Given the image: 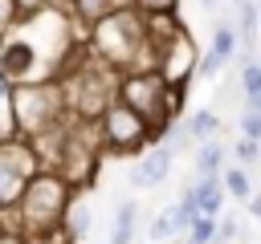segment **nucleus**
Listing matches in <instances>:
<instances>
[{
	"label": "nucleus",
	"instance_id": "26",
	"mask_svg": "<svg viewBox=\"0 0 261 244\" xmlns=\"http://www.w3.org/2000/svg\"><path fill=\"white\" fill-rule=\"evenodd\" d=\"M245 207H249V216H253V220H261V195H249V199H245Z\"/></svg>",
	"mask_w": 261,
	"mask_h": 244
},
{
	"label": "nucleus",
	"instance_id": "1",
	"mask_svg": "<svg viewBox=\"0 0 261 244\" xmlns=\"http://www.w3.org/2000/svg\"><path fill=\"white\" fill-rule=\"evenodd\" d=\"M73 183L53 167V171H37L29 179V187L16 199V228L20 236H29L33 244H49L53 236H65V207H69ZM69 240V236H65Z\"/></svg>",
	"mask_w": 261,
	"mask_h": 244
},
{
	"label": "nucleus",
	"instance_id": "4",
	"mask_svg": "<svg viewBox=\"0 0 261 244\" xmlns=\"http://www.w3.org/2000/svg\"><path fill=\"white\" fill-rule=\"evenodd\" d=\"M179 89H184V85H175L163 69H126L122 81H118V98L130 102L159 134H163V126L171 122V114H175Z\"/></svg>",
	"mask_w": 261,
	"mask_h": 244
},
{
	"label": "nucleus",
	"instance_id": "12",
	"mask_svg": "<svg viewBox=\"0 0 261 244\" xmlns=\"http://www.w3.org/2000/svg\"><path fill=\"white\" fill-rule=\"evenodd\" d=\"M135 224H139V203H135V199L118 203V211H114V232H110V244H130V236H135Z\"/></svg>",
	"mask_w": 261,
	"mask_h": 244
},
{
	"label": "nucleus",
	"instance_id": "17",
	"mask_svg": "<svg viewBox=\"0 0 261 244\" xmlns=\"http://www.w3.org/2000/svg\"><path fill=\"white\" fill-rule=\"evenodd\" d=\"M20 20H24V16H20V4H16V0H0V41H4Z\"/></svg>",
	"mask_w": 261,
	"mask_h": 244
},
{
	"label": "nucleus",
	"instance_id": "8",
	"mask_svg": "<svg viewBox=\"0 0 261 244\" xmlns=\"http://www.w3.org/2000/svg\"><path fill=\"white\" fill-rule=\"evenodd\" d=\"M171 159H175V150L167 146V142H159V146H151L135 167H130V187H139V191H147V187H159L167 175H171Z\"/></svg>",
	"mask_w": 261,
	"mask_h": 244
},
{
	"label": "nucleus",
	"instance_id": "13",
	"mask_svg": "<svg viewBox=\"0 0 261 244\" xmlns=\"http://www.w3.org/2000/svg\"><path fill=\"white\" fill-rule=\"evenodd\" d=\"M212 53L224 57V61H232V57L241 53V28H232V24H216V33H212Z\"/></svg>",
	"mask_w": 261,
	"mask_h": 244
},
{
	"label": "nucleus",
	"instance_id": "23",
	"mask_svg": "<svg viewBox=\"0 0 261 244\" xmlns=\"http://www.w3.org/2000/svg\"><path fill=\"white\" fill-rule=\"evenodd\" d=\"M20 4V16H37V12H45L53 0H16Z\"/></svg>",
	"mask_w": 261,
	"mask_h": 244
},
{
	"label": "nucleus",
	"instance_id": "21",
	"mask_svg": "<svg viewBox=\"0 0 261 244\" xmlns=\"http://www.w3.org/2000/svg\"><path fill=\"white\" fill-rule=\"evenodd\" d=\"M241 134H245V138H257V142H261V114L245 110V118H241Z\"/></svg>",
	"mask_w": 261,
	"mask_h": 244
},
{
	"label": "nucleus",
	"instance_id": "18",
	"mask_svg": "<svg viewBox=\"0 0 261 244\" xmlns=\"http://www.w3.org/2000/svg\"><path fill=\"white\" fill-rule=\"evenodd\" d=\"M241 89L245 94H261V61H245L241 65Z\"/></svg>",
	"mask_w": 261,
	"mask_h": 244
},
{
	"label": "nucleus",
	"instance_id": "29",
	"mask_svg": "<svg viewBox=\"0 0 261 244\" xmlns=\"http://www.w3.org/2000/svg\"><path fill=\"white\" fill-rule=\"evenodd\" d=\"M184 244H200V240H192V236H184Z\"/></svg>",
	"mask_w": 261,
	"mask_h": 244
},
{
	"label": "nucleus",
	"instance_id": "6",
	"mask_svg": "<svg viewBox=\"0 0 261 244\" xmlns=\"http://www.w3.org/2000/svg\"><path fill=\"white\" fill-rule=\"evenodd\" d=\"M41 150L33 138L24 134H8L0 138V207H16L20 191L29 187V179L41 171Z\"/></svg>",
	"mask_w": 261,
	"mask_h": 244
},
{
	"label": "nucleus",
	"instance_id": "10",
	"mask_svg": "<svg viewBox=\"0 0 261 244\" xmlns=\"http://www.w3.org/2000/svg\"><path fill=\"white\" fill-rule=\"evenodd\" d=\"M220 163H224V146H220L216 138L196 142V159H192L196 175H220Z\"/></svg>",
	"mask_w": 261,
	"mask_h": 244
},
{
	"label": "nucleus",
	"instance_id": "28",
	"mask_svg": "<svg viewBox=\"0 0 261 244\" xmlns=\"http://www.w3.org/2000/svg\"><path fill=\"white\" fill-rule=\"evenodd\" d=\"M200 4H204V8H216V4H220V0H200Z\"/></svg>",
	"mask_w": 261,
	"mask_h": 244
},
{
	"label": "nucleus",
	"instance_id": "16",
	"mask_svg": "<svg viewBox=\"0 0 261 244\" xmlns=\"http://www.w3.org/2000/svg\"><path fill=\"white\" fill-rule=\"evenodd\" d=\"M216 228H220V220H216V216H208V211H200V216L188 224V236H192V240H200V244H212V240H216Z\"/></svg>",
	"mask_w": 261,
	"mask_h": 244
},
{
	"label": "nucleus",
	"instance_id": "5",
	"mask_svg": "<svg viewBox=\"0 0 261 244\" xmlns=\"http://www.w3.org/2000/svg\"><path fill=\"white\" fill-rule=\"evenodd\" d=\"M110 69H114V65H106V61L98 57V69H94V65H86V69H77V73L65 81L69 114L90 118V122H98V118H102V110L118 98V81H122V77H110Z\"/></svg>",
	"mask_w": 261,
	"mask_h": 244
},
{
	"label": "nucleus",
	"instance_id": "20",
	"mask_svg": "<svg viewBox=\"0 0 261 244\" xmlns=\"http://www.w3.org/2000/svg\"><path fill=\"white\" fill-rule=\"evenodd\" d=\"M175 4H179V0H135V8H139L143 16H159V12H175Z\"/></svg>",
	"mask_w": 261,
	"mask_h": 244
},
{
	"label": "nucleus",
	"instance_id": "27",
	"mask_svg": "<svg viewBox=\"0 0 261 244\" xmlns=\"http://www.w3.org/2000/svg\"><path fill=\"white\" fill-rule=\"evenodd\" d=\"M245 110H253V114H261V94H245Z\"/></svg>",
	"mask_w": 261,
	"mask_h": 244
},
{
	"label": "nucleus",
	"instance_id": "2",
	"mask_svg": "<svg viewBox=\"0 0 261 244\" xmlns=\"http://www.w3.org/2000/svg\"><path fill=\"white\" fill-rule=\"evenodd\" d=\"M69 118V98H65V81H16L12 85V122L16 134L24 138H41L57 126H65Z\"/></svg>",
	"mask_w": 261,
	"mask_h": 244
},
{
	"label": "nucleus",
	"instance_id": "15",
	"mask_svg": "<svg viewBox=\"0 0 261 244\" xmlns=\"http://www.w3.org/2000/svg\"><path fill=\"white\" fill-rule=\"evenodd\" d=\"M220 179H224V191H228L232 199H249V195H253V179H249L245 163H241V167H228V171H220Z\"/></svg>",
	"mask_w": 261,
	"mask_h": 244
},
{
	"label": "nucleus",
	"instance_id": "24",
	"mask_svg": "<svg viewBox=\"0 0 261 244\" xmlns=\"http://www.w3.org/2000/svg\"><path fill=\"white\" fill-rule=\"evenodd\" d=\"M232 236H237V224H232V220H220V228H216V240H212V244H228Z\"/></svg>",
	"mask_w": 261,
	"mask_h": 244
},
{
	"label": "nucleus",
	"instance_id": "19",
	"mask_svg": "<svg viewBox=\"0 0 261 244\" xmlns=\"http://www.w3.org/2000/svg\"><path fill=\"white\" fill-rule=\"evenodd\" d=\"M232 150H237V163H245V167L261 159V142H257V138H241V142H237Z\"/></svg>",
	"mask_w": 261,
	"mask_h": 244
},
{
	"label": "nucleus",
	"instance_id": "22",
	"mask_svg": "<svg viewBox=\"0 0 261 244\" xmlns=\"http://www.w3.org/2000/svg\"><path fill=\"white\" fill-rule=\"evenodd\" d=\"M220 65H224V57H216V53L208 49V53L200 57V77H216V69H220Z\"/></svg>",
	"mask_w": 261,
	"mask_h": 244
},
{
	"label": "nucleus",
	"instance_id": "7",
	"mask_svg": "<svg viewBox=\"0 0 261 244\" xmlns=\"http://www.w3.org/2000/svg\"><path fill=\"white\" fill-rule=\"evenodd\" d=\"M98 126H102V138H106L110 150H139V146L155 134V126H151L130 102H122V98H114V102L102 110Z\"/></svg>",
	"mask_w": 261,
	"mask_h": 244
},
{
	"label": "nucleus",
	"instance_id": "14",
	"mask_svg": "<svg viewBox=\"0 0 261 244\" xmlns=\"http://www.w3.org/2000/svg\"><path fill=\"white\" fill-rule=\"evenodd\" d=\"M216 130H220V118H216L212 110H196V114L188 118V134H192V142L216 138Z\"/></svg>",
	"mask_w": 261,
	"mask_h": 244
},
{
	"label": "nucleus",
	"instance_id": "25",
	"mask_svg": "<svg viewBox=\"0 0 261 244\" xmlns=\"http://www.w3.org/2000/svg\"><path fill=\"white\" fill-rule=\"evenodd\" d=\"M0 244H33V240L20 236V232H0Z\"/></svg>",
	"mask_w": 261,
	"mask_h": 244
},
{
	"label": "nucleus",
	"instance_id": "30",
	"mask_svg": "<svg viewBox=\"0 0 261 244\" xmlns=\"http://www.w3.org/2000/svg\"><path fill=\"white\" fill-rule=\"evenodd\" d=\"M151 244H159V240H151Z\"/></svg>",
	"mask_w": 261,
	"mask_h": 244
},
{
	"label": "nucleus",
	"instance_id": "3",
	"mask_svg": "<svg viewBox=\"0 0 261 244\" xmlns=\"http://www.w3.org/2000/svg\"><path fill=\"white\" fill-rule=\"evenodd\" d=\"M151 49V33H147V16L126 4V8H114L110 16H102L94 24V53L114 65V69H130L139 61V53Z\"/></svg>",
	"mask_w": 261,
	"mask_h": 244
},
{
	"label": "nucleus",
	"instance_id": "11",
	"mask_svg": "<svg viewBox=\"0 0 261 244\" xmlns=\"http://www.w3.org/2000/svg\"><path fill=\"white\" fill-rule=\"evenodd\" d=\"M90 232V203L86 195H69V207H65V236L69 240H82Z\"/></svg>",
	"mask_w": 261,
	"mask_h": 244
},
{
	"label": "nucleus",
	"instance_id": "9",
	"mask_svg": "<svg viewBox=\"0 0 261 244\" xmlns=\"http://www.w3.org/2000/svg\"><path fill=\"white\" fill-rule=\"evenodd\" d=\"M179 236H188V220H184V211L171 203V207H163V211L151 220V228H147V240L171 244V240H179Z\"/></svg>",
	"mask_w": 261,
	"mask_h": 244
}]
</instances>
